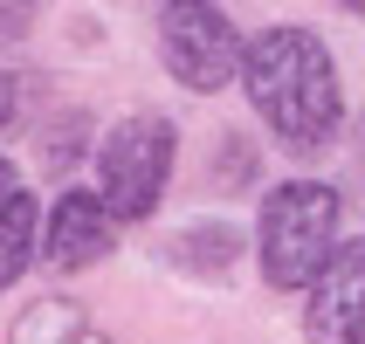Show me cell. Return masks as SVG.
Here are the masks:
<instances>
[{"mask_svg":"<svg viewBox=\"0 0 365 344\" xmlns=\"http://www.w3.org/2000/svg\"><path fill=\"white\" fill-rule=\"evenodd\" d=\"M242 76H248V103L262 110V124L283 145L317 152L338 138L345 97H338L331 48L310 28H262V41L242 56Z\"/></svg>","mask_w":365,"mask_h":344,"instance_id":"6da1fadb","label":"cell"},{"mask_svg":"<svg viewBox=\"0 0 365 344\" xmlns=\"http://www.w3.org/2000/svg\"><path fill=\"white\" fill-rule=\"evenodd\" d=\"M255 241H262V276L276 289H304L324 255L338 248V193L317 179H289L262 200V221H255Z\"/></svg>","mask_w":365,"mask_h":344,"instance_id":"7a4b0ae2","label":"cell"},{"mask_svg":"<svg viewBox=\"0 0 365 344\" xmlns=\"http://www.w3.org/2000/svg\"><path fill=\"white\" fill-rule=\"evenodd\" d=\"M173 179V124L165 118H124L97 145V207L110 221H145Z\"/></svg>","mask_w":365,"mask_h":344,"instance_id":"3957f363","label":"cell"},{"mask_svg":"<svg viewBox=\"0 0 365 344\" xmlns=\"http://www.w3.org/2000/svg\"><path fill=\"white\" fill-rule=\"evenodd\" d=\"M159 62H165L173 83L214 97V90L242 69V41H235V28H227L221 7H207V0H165V14H159Z\"/></svg>","mask_w":365,"mask_h":344,"instance_id":"277c9868","label":"cell"},{"mask_svg":"<svg viewBox=\"0 0 365 344\" xmlns=\"http://www.w3.org/2000/svg\"><path fill=\"white\" fill-rule=\"evenodd\" d=\"M359 283H365V255L359 241H338L324 255V269L310 276V338L317 344H359Z\"/></svg>","mask_w":365,"mask_h":344,"instance_id":"5b68a950","label":"cell"},{"mask_svg":"<svg viewBox=\"0 0 365 344\" xmlns=\"http://www.w3.org/2000/svg\"><path fill=\"white\" fill-rule=\"evenodd\" d=\"M56 269H83L110 255V214L97 207V193H62L56 214H48V248H41Z\"/></svg>","mask_w":365,"mask_h":344,"instance_id":"8992f818","label":"cell"},{"mask_svg":"<svg viewBox=\"0 0 365 344\" xmlns=\"http://www.w3.org/2000/svg\"><path fill=\"white\" fill-rule=\"evenodd\" d=\"M7 344H110V338L83 317V303H69V296H41V303H28L14 317Z\"/></svg>","mask_w":365,"mask_h":344,"instance_id":"52a82bcc","label":"cell"},{"mask_svg":"<svg viewBox=\"0 0 365 344\" xmlns=\"http://www.w3.org/2000/svg\"><path fill=\"white\" fill-rule=\"evenodd\" d=\"M28 255H35V200L14 186V193L0 200V289L28 269Z\"/></svg>","mask_w":365,"mask_h":344,"instance_id":"ba28073f","label":"cell"},{"mask_svg":"<svg viewBox=\"0 0 365 344\" xmlns=\"http://www.w3.org/2000/svg\"><path fill=\"white\" fill-rule=\"evenodd\" d=\"M180 248H186V262H193V269H227V255H235V227H221V221H214V227H193Z\"/></svg>","mask_w":365,"mask_h":344,"instance_id":"9c48e42d","label":"cell"},{"mask_svg":"<svg viewBox=\"0 0 365 344\" xmlns=\"http://www.w3.org/2000/svg\"><path fill=\"white\" fill-rule=\"evenodd\" d=\"M35 21V0H0V41H21Z\"/></svg>","mask_w":365,"mask_h":344,"instance_id":"30bf717a","label":"cell"},{"mask_svg":"<svg viewBox=\"0 0 365 344\" xmlns=\"http://www.w3.org/2000/svg\"><path fill=\"white\" fill-rule=\"evenodd\" d=\"M7 103H14V76H0V124H7Z\"/></svg>","mask_w":365,"mask_h":344,"instance_id":"8fae6325","label":"cell"},{"mask_svg":"<svg viewBox=\"0 0 365 344\" xmlns=\"http://www.w3.org/2000/svg\"><path fill=\"white\" fill-rule=\"evenodd\" d=\"M7 193H14V165L0 159V200H7Z\"/></svg>","mask_w":365,"mask_h":344,"instance_id":"7c38bea8","label":"cell"},{"mask_svg":"<svg viewBox=\"0 0 365 344\" xmlns=\"http://www.w3.org/2000/svg\"><path fill=\"white\" fill-rule=\"evenodd\" d=\"M345 7H359V0H345Z\"/></svg>","mask_w":365,"mask_h":344,"instance_id":"4fadbf2b","label":"cell"}]
</instances>
